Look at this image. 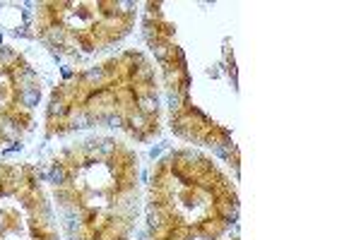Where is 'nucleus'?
<instances>
[{"label": "nucleus", "instance_id": "1", "mask_svg": "<svg viewBox=\"0 0 361 240\" xmlns=\"http://www.w3.org/2000/svg\"><path fill=\"white\" fill-rule=\"evenodd\" d=\"M51 192L70 240H130L140 216V159L109 134L63 147L51 161Z\"/></svg>", "mask_w": 361, "mask_h": 240}, {"label": "nucleus", "instance_id": "2", "mask_svg": "<svg viewBox=\"0 0 361 240\" xmlns=\"http://www.w3.org/2000/svg\"><path fill=\"white\" fill-rule=\"evenodd\" d=\"M46 134L109 127L135 142L161 130V101L154 65L137 51H121L56 87L46 106Z\"/></svg>", "mask_w": 361, "mask_h": 240}, {"label": "nucleus", "instance_id": "3", "mask_svg": "<svg viewBox=\"0 0 361 240\" xmlns=\"http://www.w3.org/2000/svg\"><path fill=\"white\" fill-rule=\"evenodd\" d=\"M238 216L231 178L212 156L173 149L152 166L147 185L149 240H219Z\"/></svg>", "mask_w": 361, "mask_h": 240}, {"label": "nucleus", "instance_id": "4", "mask_svg": "<svg viewBox=\"0 0 361 240\" xmlns=\"http://www.w3.org/2000/svg\"><path fill=\"white\" fill-rule=\"evenodd\" d=\"M135 25V5L42 3L34 13L37 37L61 56H94L121 44Z\"/></svg>", "mask_w": 361, "mask_h": 240}, {"label": "nucleus", "instance_id": "5", "mask_svg": "<svg viewBox=\"0 0 361 240\" xmlns=\"http://www.w3.org/2000/svg\"><path fill=\"white\" fill-rule=\"evenodd\" d=\"M147 39L157 51V61L164 70V84L169 91V106H171V130L183 137L185 142L217 147L219 151L231 149V134L222 130L212 118H207L200 108L190 101V75L185 68L183 53L173 44L171 25L157 13L147 15Z\"/></svg>", "mask_w": 361, "mask_h": 240}, {"label": "nucleus", "instance_id": "6", "mask_svg": "<svg viewBox=\"0 0 361 240\" xmlns=\"http://www.w3.org/2000/svg\"><path fill=\"white\" fill-rule=\"evenodd\" d=\"M42 173L32 163H0V240H58Z\"/></svg>", "mask_w": 361, "mask_h": 240}, {"label": "nucleus", "instance_id": "7", "mask_svg": "<svg viewBox=\"0 0 361 240\" xmlns=\"http://www.w3.org/2000/svg\"><path fill=\"white\" fill-rule=\"evenodd\" d=\"M42 99V80L20 51L0 46V147L32 130Z\"/></svg>", "mask_w": 361, "mask_h": 240}]
</instances>
